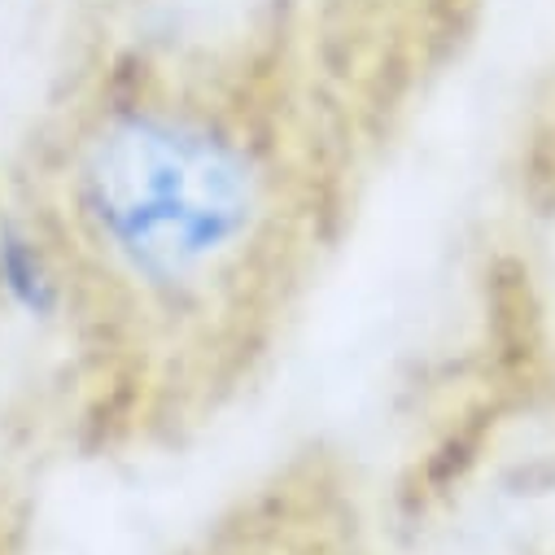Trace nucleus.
<instances>
[{"label":"nucleus","mask_w":555,"mask_h":555,"mask_svg":"<svg viewBox=\"0 0 555 555\" xmlns=\"http://www.w3.org/2000/svg\"><path fill=\"white\" fill-rule=\"evenodd\" d=\"M62 197L75 245L167 324L232 315L281 245V167L262 135L193 92L135 88L75 131Z\"/></svg>","instance_id":"1"},{"label":"nucleus","mask_w":555,"mask_h":555,"mask_svg":"<svg viewBox=\"0 0 555 555\" xmlns=\"http://www.w3.org/2000/svg\"><path fill=\"white\" fill-rule=\"evenodd\" d=\"M0 302L36 328L66 324L75 307L70 245L18 210L0 215Z\"/></svg>","instance_id":"2"}]
</instances>
